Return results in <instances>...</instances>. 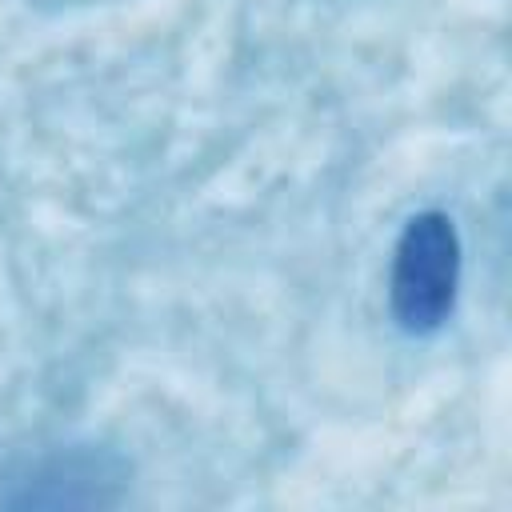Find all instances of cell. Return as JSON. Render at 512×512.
Here are the masks:
<instances>
[{"instance_id": "obj_1", "label": "cell", "mask_w": 512, "mask_h": 512, "mask_svg": "<svg viewBox=\"0 0 512 512\" xmlns=\"http://www.w3.org/2000/svg\"><path fill=\"white\" fill-rule=\"evenodd\" d=\"M460 292V232L448 212H416L392 252L388 300L408 336H432L448 324Z\"/></svg>"}, {"instance_id": "obj_2", "label": "cell", "mask_w": 512, "mask_h": 512, "mask_svg": "<svg viewBox=\"0 0 512 512\" xmlns=\"http://www.w3.org/2000/svg\"><path fill=\"white\" fill-rule=\"evenodd\" d=\"M124 488V464L96 444H60L4 472L0 504L16 508H104Z\"/></svg>"}]
</instances>
